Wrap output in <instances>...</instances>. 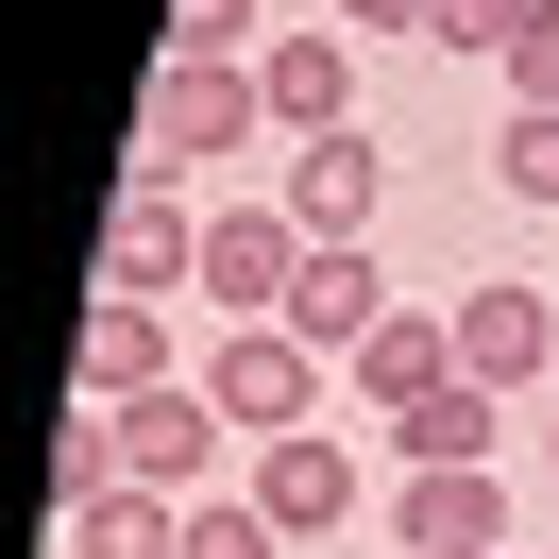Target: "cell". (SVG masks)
I'll return each mask as SVG.
<instances>
[{
  "instance_id": "6da1fadb",
  "label": "cell",
  "mask_w": 559,
  "mask_h": 559,
  "mask_svg": "<svg viewBox=\"0 0 559 559\" xmlns=\"http://www.w3.org/2000/svg\"><path fill=\"white\" fill-rule=\"evenodd\" d=\"M254 136H272V85H254V69H187V51H153V119H136V153L204 170V153H254Z\"/></svg>"
},
{
  "instance_id": "7a4b0ae2",
  "label": "cell",
  "mask_w": 559,
  "mask_h": 559,
  "mask_svg": "<svg viewBox=\"0 0 559 559\" xmlns=\"http://www.w3.org/2000/svg\"><path fill=\"white\" fill-rule=\"evenodd\" d=\"M103 424H119V475H136V491H170V509H204V475H221V441H238L204 373H170V390H136V407H103Z\"/></svg>"
},
{
  "instance_id": "3957f363",
  "label": "cell",
  "mask_w": 559,
  "mask_h": 559,
  "mask_svg": "<svg viewBox=\"0 0 559 559\" xmlns=\"http://www.w3.org/2000/svg\"><path fill=\"white\" fill-rule=\"evenodd\" d=\"M187 288H204L221 322H288V288H306V221H288V204H204V272H187Z\"/></svg>"
},
{
  "instance_id": "277c9868",
  "label": "cell",
  "mask_w": 559,
  "mask_h": 559,
  "mask_svg": "<svg viewBox=\"0 0 559 559\" xmlns=\"http://www.w3.org/2000/svg\"><path fill=\"white\" fill-rule=\"evenodd\" d=\"M204 390H221V424H254V441H288V424H322V390H340V356H306L288 322H238V340L204 356Z\"/></svg>"
},
{
  "instance_id": "5b68a950",
  "label": "cell",
  "mask_w": 559,
  "mask_h": 559,
  "mask_svg": "<svg viewBox=\"0 0 559 559\" xmlns=\"http://www.w3.org/2000/svg\"><path fill=\"white\" fill-rule=\"evenodd\" d=\"M204 272V204H187L170 153H136L119 170V221H103V288H187Z\"/></svg>"
},
{
  "instance_id": "8992f818",
  "label": "cell",
  "mask_w": 559,
  "mask_h": 559,
  "mask_svg": "<svg viewBox=\"0 0 559 559\" xmlns=\"http://www.w3.org/2000/svg\"><path fill=\"white\" fill-rule=\"evenodd\" d=\"M69 390H85V407H136V390H170V288H85Z\"/></svg>"
},
{
  "instance_id": "52a82bcc",
  "label": "cell",
  "mask_w": 559,
  "mask_h": 559,
  "mask_svg": "<svg viewBox=\"0 0 559 559\" xmlns=\"http://www.w3.org/2000/svg\"><path fill=\"white\" fill-rule=\"evenodd\" d=\"M254 509H272L288 543H322V525H356V509H373V475H356V441H340V424H288V441H254Z\"/></svg>"
},
{
  "instance_id": "ba28073f",
  "label": "cell",
  "mask_w": 559,
  "mask_h": 559,
  "mask_svg": "<svg viewBox=\"0 0 559 559\" xmlns=\"http://www.w3.org/2000/svg\"><path fill=\"white\" fill-rule=\"evenodd\" d=\"M457 373L475 390H559V288H457Z\"/></svg>"
},
{
  "instance_id": "9c48e42d",
  "label": "cell",
  "mask_w": 559,
  "mask_h": 559,
  "mask_svg": "<svg viewBox=\"0 0 559 559\" xmlns=\"http://www.w3.org/2000/svg\"><path fill=\"white\" fill-rule=\"evenodd\" d=\"M390 306H407V288H390L373 238H306V288H288V340H306V356H356Z\"/></svg>"
},
{
  "instance_id": "30bf717a",
  "label": "cell",
  "mask_w": 559,
  "mask_h": 559,
  "mask_svg": "<svg viewBox=\"0 0 559 559\" xmlns=\"http://www.w3.org/2000/svg\"><path fill=\"white\" fill-rule=\"evenodd\" d=\"M272 204L306 221V238H373V204H390V153L356 136V119H340V136H288V187H272Z\"/></svg>"
},
{
  "instance_id": "8fae6325",
  "label": "cell",
  "mask_w": 559,
  "mask_h": 559,
  "mask_svg": "<svg viewBox=\"0 0 559 559\" xmlns=\"http://www.w3.org/2000/svg\"><path fill=\"white\" fill-rule=\"evenodd\" d=\"M254 85H272V136H340L356 119V35L340 17H288V35L254 51Z\"/></svg>"
},
{
  "instance_id": "7c38bea8",
  "label": "cell",
  "mask_w": 559,
  "mask_h": 559,
  "mask_svg": "<svg viewBox=\"0 0 559 559\" xmlns=\"http://www.w3.org/2000/svg\"><path fill=\"white\" fill-rule=\"evenodd\" d=\"M373 441L407 457V475H491V441H509V390H475V373H441V390H424V407H390Z\"/></svg>"
},
{
  "instance_id": "4fadbf2b",
  "label": "cell",
  "mask_w": 559,
  "mask_h": 559,
  "mask_svg": "<svg viewBox=\"0 0 559 559\" xmlns=\"http://www.w3.org/2000/svg\"><path fill=\"white\" fill-rule=\"evenodd\" d=\"M390 559H509V491L491 475H407L390 491Z\"/></svg>"
},
{
  "instance_id": "5bb4252c",
  "label": "cell",
  "mask_w": 559,
  "mask_h": 559,
  "mask_svg": "<svg viewBox=\"0 0 559 559\" xmlns=\"http://www.w3.org/2000/svg\"><path fill=\"white\" fill-rule=\"evenodd\" d=\"M441 373H457V306H390L373 340L340 356V390H356V407H373V424H390V407H424V390H441Z\"/></svg>"
},
{
  "instance_id": "9a60e30c",
  "label": "cell",
  "mask_w": 559,
  "mask_h": 559,
  "mask_svg": "<svg viewBox=\"0 0 559 559\" xmlns=\"http://www.w3.org/2000/svg\"><path fill=\"white\" fill-rule=\"evenodd\" d=\"M51 525H69V559H187L170 491H103V509H51Z\"/></svg>"
},
{
  "instance_id": "2e32d148",
  "label": "cell",
  "mask_w": 559,
  "mask_h": 559,
  "mask_svg": "<svg viewBox=\"0 0 559 559\" xmlns=\"http://www.w3.org/2000/svg\"><path fill=\"white\" fill-rule=\"evenodd\" d=\"M272 35H288L272 0H170V51H187V69H254Z\"/></svg>"
},
{
  "instance_id": "e0dca14e",
  "label": "cell",
  "mask_w": 559,
  "mask_h": 559,
  "mask_svg": "<svg viewBox=\"0 0 559 559\" xmlns=\"http://www.w3.org/2000/svg\"><path fill=\"white\" fill-rule=\"evenodd\" d=\"M103 491H136V475H119V424L69 407V424H51V509H103Z\"/></svg>"
},
{
  "instance_id": "ac0fdd59",
  "label": "cell",
  "mask_w": 559,
  "mask_h": 559,
  "mask_svg": "<svg viewBox=\"0 0 559 559\" xmlns=\"http://www.w3.org/2000/svg\"><path fill=\"white\" fill-rule=\"evenodd\" d=\"M491 187H509V204H559V103H509V136H491Z\"/></svg>"
},
{
  "instance_id": "d6986e66",
  "label": "cell",
  "mask_w": 559,
  "mask_h": 559,
  "mask_svg": "<svg viewBox=\"0 0 559 559\" xmlns=\"http://www.w3.org/2000/svg\"><path fill=\"white\" fill-rule=\"evenodd\" d=\"M509 35H525V0H424V51H441V69H491Z\"/></svg>"
},
{
  "instance_id": "ffe728a7",
  "label": "cell",
  "mask_w": 559,
  "mask_h": 559,
  "mask_svg": "<svg viewBox=\"0 0 559 559\" xmlns=\"http://www.w3.org/2000/svg\"><path fill=\"white\" fill-rule=\"evenodd\" d=\"M187 559H288V525L254 509V491H204V509H187Z\"/></svg>"
},
{
  "instance_id": "44dd1931",
  "label": "cell",
  "mask_w": 559,
  "mask_h": 559,
  "mask_svg": "<svg viewBox=\"0 0 559 559\" xmlns=\"http://www.w3.org/2000/svg\"><path fill=\"white\" fill-rule=\"evenodd\" d=\"M491 69H509V103H559V0H525V35L491 51Z\"/></svg>"
},
{
  "instance_id": "7402d4cb",
  "label": "cell",
  "mask_w": 559,
  "mask_h": 559,
  "mask_svg": "<svg viewBox=\"0 0 559 559\" xmlns=\"http://www.w3.org/2000/svg\"><path fill=\"white\" fill-rule=\"evenodd\" d=\"M322 17H356V35H424V0H322Z\"/></svg>"
},
{
  "instance_id": "603a6c76",
  "label": "cell",
  "mask_w": 559,
  "mask_h": 559,
  "mask_svg": "<svg viewBox=\"0 0 559 559\" xmlns=\"http://www.w3.org/2000/svg\"><path fill=\"white\" fill-rule=\"evenodd\" d=\"M543 475H559V407H543Z\"/></svg>"
},
{
  "instance_id": "cb8c5ba5",
  "label": "cell",
  "mask_w": 559,
  "mask_h": 559,
  "mask_svg": "<svg viewBox=\"0 0 559 559\" xmlns=\"http://www.w3.org/2000/svg\"><path fill=\"white\" fill-rule=\"evenodd\" d=\"M306 17H322V0H306Z\"/></svg>"
}]
</instances>
